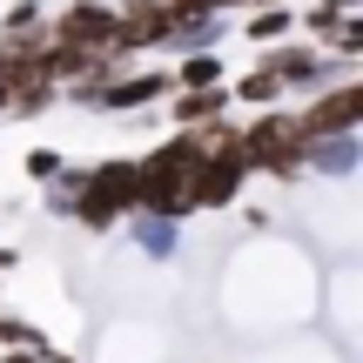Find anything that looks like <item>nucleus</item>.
I'll return each instance as SVG.
<instances>
[{
  "instance_id": "obj_1",
  "label": "nucleus",
  "mask_w": 363,
  "mask_h": 363,
  "mask_svg": "<svg viewBox=\"0 0 363 363\" xmlns=\"http://www.w3.org/2000/svg\"><path fill=\"white\" fill-rule=\"evenodd\" d=\"M235 148H242L249 175H276V182H303V135L296 121L283 115V108H269V115H256L242 135H235Z\"/></svg>"
},
{
  "instance_id": "obj_2",
  "label": "nucleus",
  "mask_w": 363,
  "mask_h": 363,
  "mask_svg": "<svg viewBox=\"0 0 363 363\" xmlns=\"http://www.w3.org/2000/svg\"><path fill=\"white\" fill-rule=\"evenodd\" d=\"M256 67H262V74H269L283 94H289V88H310V94H316V88H330V81H350V67L330 61L316 40H276Z\"/></svg>"
},
{
  "instance_id": "obj_3",
  "label": "nucleus",
  "mask_w": 363,
  "mask_h": 363,
  "mask_svg": "<svg viewBox=\"0 0 363 363\" xmlns=\"http://www.w3.org/2000/svg\"><path fill=\"white\" fill-rule=\"evenodd\" d=\"M289 121H296L303 148H310V142H330V135H357V121H363V88H357V81H330V88H316L310 108H296Z\"/></svg>"
},
{
  "instance_id": "obj_4",
  "label": "nucleus",
  "mask_w": 363,
  "mask_h": 363,
  "mask_svg": "<svg viewBox=\"0 0 363 363\" xmlns=\"http://www.w3.org/2000/svg\"><path fill=\"white\" fill-rule=\"evenodd\" d=\"M54 48H74V54H108L115 48V7L108 0H74L61 21L48 27Z\"/></svg>"
},
{
  "instance_id": "obj_5",
  "label": "nucleus",
  "mask_w": 363,
  "mask_h": 363,
  "mask_svg": "<svg viewBox=\"0 0 363 363\" xmlns=\"http://www.w3.org/2000/svg\"><path fill=\"white\" fill-rule=\"evenodd\" d=\"M169 88H175V81L162 74V67H128V74H115L101 94H94V108H108V115H128V108H155Z\"/></svg>"
},
{
  "instance_id": "obj_6",
  "label": "nucleus",
  "mask_w": 363,
  "mask_h": 363,
  "mask_svg": "<svg viewBox=\"0 0 363 363\" xmlns=\"http://www.w3.org/2000/svg\"><path fill=\"white\" fill-rule=\"evenodd\" d=\"M169 108H175V121H182V128H195V135H202V128H216V121L229 115V88H182Z\"/></svg>"
},
{
  "instance_id": "obj_7",
  "label": "nucleus",
  "mask_w": 363,
  "mask_h": 363,
  "mask_svg": "<svg viewBox=\"0 0 363 363\" xmlns=\"http://www.w3.org/2000/svg\"><path fill=\"white\" fill-rule=\"evenodd\" d=\"M242 34L256 40V48H276L283 34H296V7H289V0H283V7H249Z\"/></svg>"
},
{
  "instance_id": "obj_8",
  "label": "nucleus",
  "mask_w": 363,
  "mask_h": 363,
  "mask_svg": "<svg viewBox=\"0 0 363 363\" xmlns=\"http://www.w3.org/2000/svg\"><path fill=\"white\" fill-rule=\"evenodd\" d=\"M229 101L262 108V115H269V108H283V88H276V81L262 74V67H249V74H235V81H229Z\"/></svg>"
},
{
  "instance_id": "obj_9",
  "label": "nucleus",
  "mask_w": 363,
  "mask_h": 363,
  "mask_svg": "<svg viewBox=\"0 0 363 363\" xmlns=\"http://www.w3.org/2000/svg\"><path fill=\"white\" fill-rule=\"evenodd\" d=\"M169 81H175V88H222V61H216V48H208V54H189V61H182Z\"/></svg>"
},
{
  "instance_id": "obj_10",
  "label": "nucleus",
  "mask_w": 363,
  "mask_h": 363,
  "mask_svg": "<svg viewBox=\"0 0 363 363\" xmlns=\"http://www.w3.org/2000/svg\"><path fill=\"white\" fill-rule=\"evenodd\" d=\"M135 242H142L148 256H175V222H162V216H135Z\"/></svg>"
},
{
  "instance_id": "obj_11",
  "label": "nucleus",
  "mask_w": 363,
  "mask_h": 363,
  "mask_svg": "<svg viewBox=\"0 0 363 363\" xmlns=\"http://www.w3.org/2000/svg\"><path fill=\"white\" fill-rule=\"evenodd\" d=\"M0 343H7V350H40L48 357V337H40L34 323H21V316H0Z\"/></svg>"
},
{
  "instance_id": "obj_12",
  "label": "nucleus",
  "mask_w": 363,
  "mask_h": 363,
  "mask_svg": "<svg viewBox=\"0 0 363 363\" xmlns=\"http://www.w3.org/2000/svg\"><path fill=\"white\" fill-rule=\"evenodd\" d=\"M40 21V0H21V7H7V21H0V34L7 40H27V27Z\"/></svg>"
},
{
  "instance_id": "obj_13",
  "label": "nucleus",
  "mask_w": 363,
  "mask_h": 363,
  "mask_svg": "<svg viewBox=\"0 0 363 363\" xmlns=\"http://www.w3.org/2000/svg\"><path fill=\"white\" fill-rule=\"evenodd\" d=\"M27 175H34V182H54V175H61V155H54V148H34V155H27Z\"/></svg>"
},
{
  "instance_id": "obj_14",
  "label": "nucleus",
  "mask_w": 363,
  "mask_h": 363,
  "mask_svg": "<svg viewBox=\"0 0 363 363\" xmlns=\"http://www.w3.org/2000/svg\"><path fill=\"white\" fill-rule=\"evenodd\" d=\"M0 363H48V357H40V350H7Z\"/></svg>"
},
{
  "instance_id": "obj_15",
  "label": "nucleus",
  "mask_w": 363,
  "mask_h": 363,
  "mask_svg": "<svg viewBox=\"0 0 363 363\" xmlns=\"http://www.w3.org/2000/svg\"><path fill=\"white\" fill-rule=\"evenodd\" d=\"M7 262H13V249H0V269H7Z\"/></svg>"
}]
</instances>
